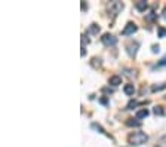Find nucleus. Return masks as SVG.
<instances>
[{
    "mask_svg": "<svg viewBox=\"0 0 166 147\" xmlns=\"http://www.w3.org/2000/svg\"><path fill=\"white\" fill-rule=\"evenodd\" d=\"M136 31H138V25H136L135 23H132V21H129V23L125 25L122 34H123V36H131V34L136 33Z\"/></svg>",
    "mask_w": 166,
    "mask_h": 147,
    "instance_id": "obj_4",
    "label": "nucleus"
},
{
    "mask_svg": "<svg viewBox=\"0 0 166 147\" xmlns=\"http://www.w3.org/2000/svg\"><path fill=\"white\" fill-rule=\"evenodd\" d=\"M154 147H166V135H162L159 140H157V143L154 144Z\"/></svg>",
    "mask_w": 166,
    "mask_h": 147,
    "instance_id": "obj_10",
    "label": "nucleus"
},
{
    "mask_svg": "<svg viewBox=\"0 0 166 147\" xmlns=\"http://www.w3.org/2000/svg\"><path fill=\"white\" fill-rule=\"evenodd\" d=\"M108 83H110L111 86H119V85H122V77L117 76V74H114V76H111L110 79H108Z\"/></svg>",
    "mask_w": 166,
    "mask_h": 147,
    "instance_id": "obj_6",
    "label": "nucleus"
},
{
    "mask_svg": "<svg viewBox=\"0 0 166 147\" xmlns=\"http://www.w3.org/2000/svg\"><path fill=\"white\" fill-rule=\"evenodd\" d=\"M136 106H138V102L135 101V100H131V101H129V104L126 106V109H132V107H136Z\"/></svg>",
    "mask_w": 166,
    "mask_h": 147,
    "instance_id": "obj_17",
    "label": "nucleus"
},
{
    "mask_svg": "<svg viewBox=\"0 0 166 147\" xmlns=\"http://www.w3.org/2000/svg\"><path fill=\"white\" fill-rule=\"evenodd\" d=\"M153 112H154L156 116H165V110H163V107H162V106H156Z\"/></svg>",
    "mask_w": 166,
    "mask_h": 147,
    "instance_id": "obj_12",
    "label": "nucleus"
},
{
    "mask_svg": "<svg viewBox=\"0 0 166 147\" xmlns=\"http://www.w3.org/2000/svg\"><path fill=\"white\" fill-rule=\"evenodd\" d=\"M148 116V110L147 109H141L136 112V119H145Z\"/></svg>",
    "mask_w": 166,
    "mask_h": 147,
    "instance_id": "obj_9",
    "label": "nucleus"
},
{
    "mask_svg": "<svg viewBox=\"0 0 166 147\" xmlns=\"http://www.w3.org/2000/svg\"><path fill=\"white\" fill-rule=\"evenodd\" d=\"M123 92H125L128 97H132L133 94H135V86L131 85V83H128V85H125V86H123Z\"/></svg>",
    "mask_w": 166,
    "mask_h": 147,
    "instance_id": "obj_8",
    "label": "nucleus"
},
{
    "mask_svg": "<svg viewBox=\"0 0 166 147\" xmlns=\"http://www.w3.org/2000/svg\"><path fill=\"white\" fill-rule=\"evenodd\" d=\"M122 9H123L122 2H110V5H108V13L113 15V16H116Z\"/></svg>",
    "mask_w": 166,
    "mask_h": 147,
    "instance_id": "obj_2",
    "label": "nucleus"
},
{
    "mask_svg": "<svg viewBox=\"0 0 166 147\" xmlns=\"http://www.w3.org/2000/svg\"><path fill=\"white\" fill-rule=\"evenodd\" d=\"M159 36H160V37H165V36H166V30H165V28H162V27L159 28Z\"/></svg>",
    "mask_w": 166,
    "mask_h": 147,
    "instance_id": "obj_19",
    "label": "nucleus"
},
{
    "mask_svg": "<svg viewBox=\"0 0 166 147\" xmlns=\"http://www.w3.org/2000/svg\"><path fill=\"white\" fill-rule=\"evenodd\" d=\"M92 67H101V58H92Z\"/></svg>",
    "mask_w": 166,
    "mask_h": 147,
    "instance_id": "obj_15",
    "label": "nucleus"
},
{
    "mask_svg": "<svg viewBox=\"0 0 166 147\" xmlns=\"http://www.w3.org/2000/svg\"><path fill=\"white\" fill-rule=\"evenodd\" d=\"M101 42H102L105 46H114L116 43H117V37H114V36L110 34V33H105V34H102Z\"/></svg>",
    "mask_w": 166,
    "mask_h": 147,
    "instance_id": "obj_3",
    "label": "nucleus"
},
{
    "mask_svg": "<svg viewBox=\"0 0 166 147\" xmlns=\"http://www.w3.org/2000/svg\"><path fill=\"white\" fill-rule=\"evenodd\" d=\"M101 102L102 104H107V98H101Z\"/></svg>",
    "mask_w": 166,
    "mask_h": 147,
    "instance_id": "obj_21",
    "label": "nucleus"
},
{
    "mask_svg": "<svg viewBox=\"0 0 166 147\" xmlns=\"http://www.w3.org/2000/svg\"><path fill=\"white\" fill-rule=\"evenodd\" d=\"M126 125H128V126H141L143 124H141L138 119H128V120H126Z\"/></svg>",
    "mask_w": 166,
    "mask_h": 147,
    "instance_id": "obj_11",
    "label": "nucleus"
},
{
    "mask_svg": "<svg viewBox=\"0 0 166 147\" xmlns=\"http://www.w3.org/2000/svg\"><path fill=\"white\" fill-rule=\"evenodd\" d=\"M151 51H153L154 54H156V52H159V45H153V46H151Z\"/></svg>",
    "mask_w": 166,
    "mask_h": 147,
    "instance_id": "obj_20",
    "label": "nucleus"
},
{
    "mask_svg": "<svg viewBox=\"0 0 166 147\" xmlns=\"http://www.w3.org/2000/svg\"><path fill=\"white\" fill-rule=\"evenodd\" d=\"M100 31V25H97V24H90V27H89V33L90 34H98Z\"/></svg>",
    "mask_w": 166,
    "mask_h": 147,
    "instance_id": "obj_13",
    "label": "nucleus"
},
{
    "mask_svg": "<svg viewBox=\"0 0 166 147\" xmlns=\"http://www.w3.org/2000/svg\"><path fill=\"white\" fill-rule=\"evenodd\" d=\"M165 88H166L165 83H160V85H154V86L151 88V91H153V92H156V91H162V89H165Z\"/></svg>",
    "mask_w": 166,
    "mask_h": 147,
    "instance_id": "obj_16",
    "label": "nucleus"
},
{
    "mask_svg": "<svg viewBox=\"0 0 166 147\" xmlns=\"http://www.w3.org/2000/svg\"><path fill=\"white\" fill-rule=\"evenodd\" d=\"M135 8L140 12H145V9L148 8V3H147L145 0H138V2L135 3Z\"/></svg>",
    "mask_w": 166,
    "mask_h": 147,
    "instance_id": "obj_7",
    "label": "nucleus"
},
{
    "mask_svg": "<svg viewBox=\"0 0 166 147\" xmlns=\"http://www.w3.org/2000/svg\"><path fill=\"white\" fill-rule=\"evenodd\" d=\"M163 66H166V57L162 58V59H160V63L157 64V67H163Z\"/></svg>",
    "mask_w": 166,
    "mask_h": 147,
    "instance_id": "obj_18",
    "label": "nucleus"
},
{
    "mask_svg": "<svg viewBox=\"0 0 166 147\" xmlns=\"http://www.w3.org/2000/svg\"><path fill=\"white\" fill-rule=\"evenodd\" d=\"M148 141V135L145 132H131L128 135V143L131 146H143Z\"/></svg>",
    "mask_w": 166,
    "mask_h": 147,
    "instance_id": "obj_1",
    "label": "nucleus"
},
{
    "mask_svg": "<svg viewBox=\"0 0 166 147\" xmlns=\"http://www.w3.org/2000/svg\"><path fill=\"white\" fill-rule=\"evenodd\" d=\"M138 48H140V43H138V42H132V40L126 45V51H128L129 57H135V55H136Z\"/></svg>",
    "mask_w": 166,
    "mask_h": 147,
    "instance_id": "obj_5",
    "label": "nucleus"
},
{
    "mask_svg": "<svg viewBox=\"0 0 166 147\" xmlns=\"http://www.w3.org/2000/svg\"><path fill=\"white\" fill-rule=\"evenodd\" d=\"M90 126H92L94 129H97V131H100L101 134H104V135H108V134H107V132H105V131L102 129V126H101V125H98V124H92V125H90Z\"/></svg>",
    "mask_w": 166,
    "mask_h": 147,
    "instance_id": "obj_14",
    "label": "nucleus"
}]
</instances>
